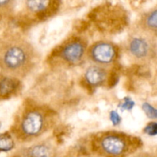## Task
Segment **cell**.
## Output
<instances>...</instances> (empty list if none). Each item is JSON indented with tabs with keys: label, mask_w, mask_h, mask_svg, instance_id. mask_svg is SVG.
<instances>
[{
	"label": "cell",
	"mask_w": 157,
	"mask_h": 157,
	"mask_svg": "<svg viewBox=\"0 0 157 157\" xmlns=\"http://www.w3.org/2000/svg\"><path fill=\"white\" fill-rule=\"evenodd\" d=\"M140 144V139L137 137L113 131L98 134L93 141L94 149L107 157L124 156L136 150Z\"/></svg>",
	"instance_id": "3957f363"
},
{
	"label": "cell",
	"mask_w": 157,
	"mask_h": 157,
	"mask_svg": "<svg viewBox=\"0 0 157 157\" xmlns=\"http://www.w3.org/2000/svg\"><path fill=\"white\" fill-rule=\"evenodd\" d=\"M127 55L138 64H149L156 61L157 35L134 27L129 33L125 46Z\"/></svg>",
	"instance_id": "277c9868"
},
{
	"label": "cell",
	"mask_w": 157,
	"mask_h": 157,
	"mask_svg": "<svg viewBox=\"0 0 157 157\" xmlns=\"http://www.w3.org/2000/svg\"><path fill=\"white\" fill-rule=\"evenodd\" d=\"M59 0H25V9L30 15L36 17H47L55 12Z\"/></svg>",
	"instance_id": "52a82bcc"
},
{
	"label": "cell",
	"mask_w": 157,
	"mask_h": 157,
	"mask_svg": "<svg viewBox=\"0 0 157 157\" xmlns=\"http://www.w3.org/2000/svg\"><path fill=\"white\" fill-rule=\"evenodd\" d=\"M25 157H56V149L48 142L35 143L25 150Z\"/></svg>",
	"instance_id": "9c48e42d"
},
{
	"label": "cell",
	"mask_w": 157,
	"mask_h": 157,
	"mask_svg": "<svg viewBox=\"0 0 157 157\" xmlns=\"http://www.w3.org/2000/svg\"><path fill=\"white\" fill-rule=\"evenodd\" d=\"M53 111L41 106L26 108L17 118L13 135L22 141L37 139L52 128L55 122Z\"/></svg>",
	"instance_id": "7a4b0ae2"
},
{
	"label": "cell",
	"mask_w": 157,
	"mask_h": 157,
	"mask_svg": "<svg viewBox=\"0 0 157 157\" xmlns=\"http://www.w3.org/2000/svg\"><path fill=\"white\" fill-rule=\"evenodd\" d=\"M16 0H0V10H6L12 8Z\"/></svg>",
	"instance_id": "9a60e30c"
},
{
	"label": "cell",
	"mask_w": 157,
	"mask_h": 157,
	"mask_svg": "<svg viewBox=\"0 0 157 157\" xmlns=\"http://www.w3.org/2000/svg\"><path fill=\"white\" fill-rule=\"evenodd\" d=\"M38 54L32 43L24 37L13 35L0 46V68L6 75L22 78L35 67Z\"/></svg>",
	"instance_id": "6da1fadb"
},
{
	"label": "cell",
	"mask_w": 157,
	"mask_h": 157,
	"mask_svg": "<svg viewBox=\"0 0 157 157\" xmlns=\"http://www.w3.org/2000/svg\"><path fill=\"white\" fill-rule=\"evenodd\" d=\"M130 157H156L153 155V154L149 153V152H138L136 153L133 154Z\"/></svg>",
	"instance_id": "e0dca14e"
},
{
	"label": "cell",
	"mask_w": 157,
	"mask_h": 157,
	"mask_svg": "<svg viewBox=\"0 0 157 157\" xmlns=\"http://www.w3.org/2000/svg\"><path fill=\"white\" fill-rule=\"evenodd\" d=\"M136 27L148 32L153 35H157V9L156 8L150 9L143 14L139 20Z\"/></svg>",
	"instance_id": "8fae6325"
},
{
	"label": "cell",
	"mask_w": 157,
	"mask_h": 157,
	"mask_svg": "<svg viewBox=\"0 0 157 157\" xmlns=\"http://www.w3.org/2000/svg\"><path fill=\"white\" fill-rule=\"evenodd\" d=\"M87 44L80 38H73L66 42L59 49L60 59L69 66H76L82 62L87 52Z\"/></svg>",
	"instance_id": "8992f818"
},
{
	"label": "cell",
	"mask_w": 157,
	"mask_h": 157,
	"mask_svg": "<svg viewBox=\"0 0 157 157\" xmlns=\"http://www.w3.org/2000/svg\"><path fill=\"white\" fill-rule=\"evenodd\" d=\"M15 147V140L9 132L0 134V152H9Z\"/></svg>",
	"instance_id": "7c38bea8"
},
{
	"label": "cell",
	"mask_w": 157,
	"mask_h": 157,
	"mask_svg": "<svg viewBox=\"0 0 157 157\" xmlns=\"http://www.w3.org/2000/svg\"><path fill=\"white\" fill-rule=\"evenodd\" d=\"M133 106V102L130 100H126L125 103L123 104V108L125 109H130Z\"/></svg>",
	"instance_id": "ac0fdd59"
},
{
	"label": "cell",
	"mask_w": 157,
	"mask_h": 157,
	"mask_svg": "<svg viewBox=\"0 0 157 157\" xmlns=\"http://www.w3.org/2000/svg\"><path fill=\"white\" fill-rule=\"evenodd\" d=\"M109 69L104 66L92 64L86 69L84 78L90 86L98 87L104 85L109 79Z\"/></svg>",
	"instance_id": "ba28073f"
},
{
	"label": "cell",
	"mask_w": 157,
	"mask_h": 157,
	"mask_svg": "<svg viewBox=\"0 0 157 157\" xmlns=\"http://www.w3.org/2000/svg\"><path fill=\"white\" fill-rule=\"evenodd\" d=\"M110 120L112 121L113 125H117L121 123V118L120 117L119 114L117 113L115 111H112L110 114Z\"/></svg>",
	"instance_id": "2e32d148"
},
{
	"label": "cell",
	"mask_w": 157,
	"mask_h": 157,
	"mask_svg": "<svg viewBox=\"0 0 157 157\" xmlns=\"http://www.w3.org/2000/svg\"><path fill=\"white\" fill-rule=\"evenodd\" d=\"M118 56L117 47L107 41H98L87 48L86 57L92 64L109 68Z\"/></svg>",
	"instance_id": "5b68a950"
},
{
	"label": "cell",
	"mask_w": 157,
	"mask_h": 157,
	"mask_svg": "<svg viewBox=\"0 0 157 157\" xmlns=\"http://www.w3.org/2000/svg\"><path fill=\"white\" fill-rule=\"evenodd\" d=\"M20 80L5 75L0 77V99H7L15 95L20 89Z\"/></svg>",
	"instance_id": "30bf717a"
},
{
	"label": "cell",
	"mask_w": 157,
	"mask_h": 157,
	"mask_svg": "<svg viewBox=\"0 0 157 157\" xmlns=\"http://www.w3.org/2000/svg\"><path fill=\"white\" fill-rule=\"evenodd\" d=\"M157 124L156 122H152L150 123L145 128H144V132L149 135H156V134Z\"/></svg>",
	"instance_id": "5bb4252c"
},
{
	"label": "cell",
	"mask_w": 157,
	"mask_h": 157,
	"mask_svg": "<svg viewBox=\"0 0 157 157\" xmlns=\"http://www.w3.org/2000/svg\"><path fill=\"white\" fill-rule=\"evenodd\" d=\"M143 109H144V111L146 112V114H147L148 117L152 119L156 118V109L155 108H153L151 105L149 104L148 103H144V105H143Z\"/></svg>",
	"instance_id": "4fadbf2b"
}]
</instances>
